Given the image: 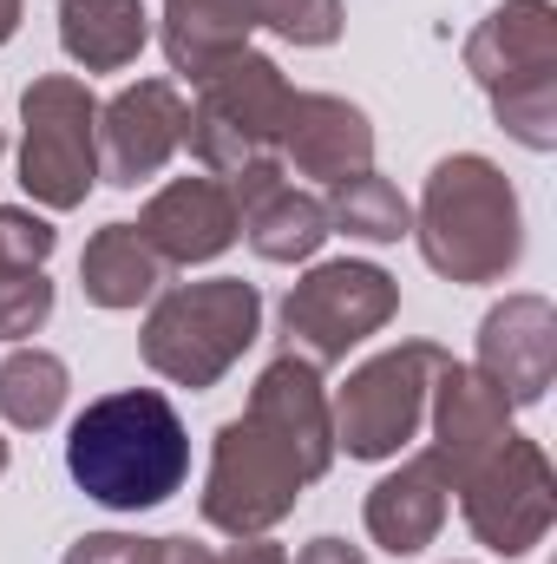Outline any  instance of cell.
<instances>
[{
  "label": "cell",
  "mask_w": 557,
  "mask_h": 564,
  "mask_svg": "<svg viewBox=\"0 0 557 564\" xmlns=\"http://www.w3.org/2000/svg\"><path fill=\"white\" fill-rule=\"evenodd\" d=\"M446 506H452V479H446L439 453L426 446V453H414L401 473H387V479L368 492L361 519H368V539H374L381 552L414 558V552H426V545L439 539Z\"/></svg>",
  "instance_id": "ac0fdd59"
},
{
  "label": "cell",
  "mask_w": 557,
  "mask_h": 564,
  "mask_svg": "<svg viewBox=\"0 0 557 564\" xmlns=\"http://www.w3.org/2000/svg\"><path fill=\"white\" fill-rule=\"evenodd\" d=\"M414 237L426 270L446 282H505L525 257V210L512 177L479 158V151H452L433 164L426 191L414 210Z\"/></svg>",
  "instance_id": "7a4b0ae2"
},
{
  "label": "cell",
  "mask_w": 557,
  "mask_h": 564,
  "mask_svg": "<svg viewBox=\"0 0 557 564\" xmlns=\"http://www.w3.org/2000/svg\"><path fill=\"white\" fill-rule=\"evenodd\" d=\"M210 564H288V552L270 545V539H237L223 558H210Z\"/></svg>",
  "instance_id": "f1b7e54d"
},
{
  "label": "cell",
  "mask_w": 557,
  "mask_h": 564,
  "mask_svg": "<svg viewBox=\"0 0 557 564\" xmlns=\"http://www.w3.org/2000/svg\"><path fill=\"white\" fill-rule=\"evenodd\" d=\"M466 73L485 86L492 119L525 144H557V7L551 0H499L472 40H466Z\"/></svg>",
  "instance_id": "277c9868"
},
{
  "label": "cell",
  "mask_w": 557,
  "mask_h": 564,
  "mask_svg": "<svg viewBox=\"0 0 557 564\" xmlns=\"http://www.w3.org/2000/svg\"><path fill=\"white\" fill-rule=\"evenodd\" d=\"M452 492H459V512H466L472 539H479L485 552H499V558H525L532 545H545V532H551V519H557L551 459H545V446L525 440L518 426H512L492 453H479V459L452 479Z\"/></svg>",
  "instance_id": "ba28073f"
},
{
  "label": "cell",
  "mask_w": 557,
  "mask_h": 564,
  "mask_svg": "<svg viewBox=\"0 0 557 564\" xmlns=\"http://www.w3.org/2000/svg\"><path fill=\"white\" fill-rule=\"evenodd\" d=\"M157 282H164V263L151 257V243L132 224H106L79 250V289L92 308H139Z\"/></svg>",
  "instance_id": "44dd1931"
},
{
  "label": "cell",
  "mask_w": 557,
  "mask_h": 564,
  "mask_svg": "<svg viewBox=\"0 0 557 564\" xmlns=\"http://www.w3.org/2000/svg\"><path fill=\"white\" fill-rule=\"evenodd\" d=\"M505 408H538L557 381V308L545 295H505L479 322V361H472Z\"/></svg>",
  "instance_id": "4fadbf2b"
},
{
  "label": "cell",
  "mask_w": 557,
  "mask_h": 564,
  "mask_svg": "<svg viewBox=\"0 0 557 564\" xmlns=\"http://www.w3.org/2000/svg\"><path fill=\"white\" fill-rule=\"evenodd\" d=\"M66 564H210L204 545L190 539H139V532H86Z\"/></svg>",
  "instance_id": "cb8c5ba5"
},
{
  "label": "cell",
  "mask_w": 557,
  "mask_h": 564,
  "mask_svg": "<svg viewBox=\"0 0 557 564\" xmlns=\"http://www.w3.org/2000/svg\"><path fill=\"white\" fill-rule=\"evenodd\" d=\"M446 361L452 355L433 348V341H401V348L361 361L341 381V394L328 401L335 453H348V459H394L426 421V394H433V375Z\"/></svg>",
  "instance_id": "30bf717a"
},
{
  "label": "cell",
  "mask_w": 557,
  "mask_h": 564,
  "mask_svg": "<svg viewBox=\"0 0 557 564\" xmlns=\"http://www.w3.org/2000/svg\"><path fill=\"white\" fill-rule=\"evenodd\" d=\"M151 40L144 0H66L59 7V46L86 73H119L132 66Z\"/></svg>",
  "instance_id": "ffe728a7"
},
{
  "label": "cell",
  "mask_w": 557,
  "mask_h": 564,
  "mask_svg": "<svg viewBox=\"0 0 557 564\" xmlns=\"http://www.w3.org/2000/svg\"><path fill=\"white\" fill-rule=\"evenodd\" d=\"M0 473H7V440H0Z\"/></svg>",
  "instance_id": "4dcf8cb0"
},
{
  "label": "cell",
  "mask_w": 557,
  "mask_h": 564,
  "mask_svg": "<svg viewBox=\"0 0 557 564\" xmlns=\"http://www.w3.org/2000/svg\"><path fill=\"white\" fill-rule=\"evenodd\" d=\"M73 394V375L53 348H13L0 361V421L20 433H46Z\"/></svg>",
  "instance_id": "603a6c76"
},
{
  "label": "cell",
  "mask_w": 557,
  "mask_h": 564,
  "mask_svg": "<svg viewBox=\"0 0 557 564\" xmlns=\"http://www.w3.org/2000/svg\"><path fill=\"white\" fill-rule=\"evenodd\" d=\"M132 230L151 243V257L171 263V270L217 263V257L237 243V204H230V184L210 177V171H197V177H171V184L139 210Z\"/></svg>",
  "instance_id": "5bb4252c"
},
{
  "label": "cell",
  "mask_w": 557,
  "mask_h": 564,
  "mask_svg": "<svg viewBox=\"0 0 557 564\" xmlns=\"http://www.w3.org/2000/svg\"><path fill=\"white\" fill-rule=\"evenodd\" d=\"M53 322V282L46 270H7L0 276V341H26Z\"/></svg>",
  "instance_id": "484cf974"
},
{
  "label": "cell",
  "mask_w": 557,
  "mask_h": 564,
  "mask_svg": "<svg viewBox=\"0 0 557 564\" xmlns=\"http://www.w3.org/2000/svg\"><path fill=\"white\" fill-rule=\"evenodd\" d=\"M295 86L282 79V66L270 53H237L223 59L210 79H197L190 99V126L184 144L210 177H230L243 164L282 158V119H288Z\"/></svg>",
  "instance_id": "5b68a950"
},
{
  "label": "cell",
  "mask_w": 557,
  "mask_h": 564,
  "mask_svg": "<svg viewBox=\"0 0 557 564\" xmlns=\"http://www.w3.org/2000/svg\"><path fill=\"white\" fill-rule=\"evenodd\" d=\"M250 33H256L250 0H164V26H157L171 73H184L190 86L210 79L223 59L250 53Z\"/></svg>",
  "instance_id": "d6986e66"
},
{
  "label": "cell",
  "mask_w": 557,
  "mask_h": 564,
  "mask_svg": "<svg viewBox=\"0 0 557 564\" xmlns=\"http://www.w3.org/2000/svg\"><path fill=\"white\" fill-rule=\"evenodd\" d=\"M321 210H328V230H341L354 243H401V237H414V204L374 164L341 177V184H328Z\"/></svg>",
  "instance_id": "7402d4cb"
},
{
  "label": "cell",
  "mask_w": 557,
  "mask_h": 564,
  "mask_svg": "<svg viewBox=\"0 0 557 564\" xmlns=\"http://www.w3.org/2000/svg\"><path fill=\"white\" fill-rule=\"evenodd\" d=\"M20 184L40 210H79L99 184V99L73 73L20 93Z\"/></svg>",
  "instance_id": "8992f818"
},
{
  "label": "cell",
  "mask_w": 557,
  "mask_h": 564,
  "mask_svg": "<svg viewBox=\"0 0 557 564\" xmlns=\"http://www.w3.org/2000/svg\"><path fill=\"white\" fill-rule=\"evenodd\" d=\"M250 20L282 33L288 46H328V40H341V0H250Z\"/></svg>",
  "instance_id": "d4e9b609"
},
{
  "label": "cell",
  "mask_w": 557,
  "mask_h": 564,
  "mask_svg": "<svg viewBox=\"0 0 557 564\" xmlns=\"http://www.w3.org/2000/svg\"><path fill=\"white\" fill-rule=\"evenodd\" d=\"M13 26H20V0H0V46L13 40Z\"/></svg>",
  "instance_id": "f546056e"
},
{
  "label": "cell",
  "mask_w": 557,
  "mask_h": 564,
  "mask_svg": "<svg viewBox=\"0 0 557 564\" xmlns=\"http://www.w3.org/2000/svg\"><path fill=\"white\" fill-rule=\"evenodd\" d=\"M302 486H315V479L295 459V446L243 408L210 446V473H204L197 506H204V525H217L230 539H263L295 512Z\"/></svg>",
  "instance_id": "52a82bcc"
},
{
  "label": "cell",
  "mask_w": 557,
  "mask_h": 564,
  "mask_svg": "<svg viewBox=\"0 0 557 564\" xmlns=\"http://www.w3.org/2000/svg\"><path fill=\"white\" fill-rule=\"evenodd\" d=\"M426 414H433V453H439L446 479H459L479 453H492V446L512 433L505 394H499L479 368H466V361H446V368L433 375Z\"/></svg>",
  "instance_id": "e0dca14e"
},
{
  "label": "cell",
  "mask_w": 557,
  "mask_h": 564,
  "mask_svg": "<svg viewBox=\"0 0 557 564\" xmlns=\"http://www.w3.org/2000/svg\"><path fill=\"white\" fill-rule=\"evenodd\" d=\"M250 414L263 426H276L282 440L295 446V459L308 466V479H321L335 466V414H328V388L321 368L302 355H276L256 388H250Z\"/></svg>",
  "instance_id": "2e32d148"
},
{
  "label": "cell",
  "mask_w": 557,
  "mask_h": 564,
  "mask_svg": "<svg viewBox=\"0 0 557 564\" xmlns=\"http://www.w3.org/2000/svg\"><path fill=\"white\" fill-rule=\"evenodd\" d=\"M53 243H59V230H53L46 217L0 204V276H7V270H40V263L53 257Z\"/></svg>",
  "instance_id": "4316f807"
},
{
  "label": "cell",
  "mask_w": 557,
  "mask_h": 564,
  "mask_svg": "<svg viewBox=\"0 0 557 564\" xmlns=\"http://www.w3.org/2000/svg\"><path fill=\"white\" fill-rule=\"evenodd\" d=\"M282 158L295 164V177L341 184L374 164V126L361 106H348L335 93H295L288 119H282Z\"/></svg>",
  "instance_id": "9a60e30c"
},
{
  "label": "cell",
  "mask_w": 557,
  "mask_h": 564,
  "mask_svg": "<svg viewBox=\"0 0 557 564\" xmlns=\"http://www.w3.org/2000/svg\"><path fill=\"white\" fill-rule=\"evenodd\" d=\"M66 473L112 512H151L190 479V433L157 388H125L73 421Z\"/></svg>",
  "instance_id": "6da1fadb"
},
{
  "label": "cell",
  "mask_w": 557,
  "mask_h": 564,
  "mask_svg": "<svg viewBox=\"0 0 557 564\" xmlns=\"http://www.w3.org/2000/svg\"><path fill=\"white\" fill-rule=\"evenodd\" d=\"M394 315H401V282L387 276L381 263H354V257L315 263L308 276L282 295L288 355H302L315 368L348 361V348H361L368 335H381Z\"/></svg>",
  "instance_id": "9c48e42d"
},
{
  "label": "cell",
  "mask_w": 557,
  "mask_h": 564,
  "mask_svg": "<svg viewBox=\"0 0 557 564\" xmlns=\"http://www.w3.org/2000/svg\"><path fill=\"white\" fill-rule=\"evenodd\" d=\"M263 335V295L243 276H210V282H177L151 302L139 328V355L151 375H164L171 388H217L250 341Z\"/></svg>",
  "instance_id": "3957f363"
},
{
  "label": "cell",
  "mask_w": 557,
  "mask_h": 564,
  "mask_svg": "<svg viewBox=\"0 0 557 564\" xmlns=\"http://www.w3.org/2000/svg\"><path fill=\"white\" fill-rule=\"evenodd\" d=\"M295 564H368V558H361V545H348V539H308V545L295 552Z\"/></svg>",
  "instance_id": "83f0119b"
},
{
  "label": "cell",
  "mask_w": 557,
  "mask_h": 564,
  "mask_svg": "<svg viewBox=\"0 0 557 564\" xmlns=\"http://www.w3.org/2000/svg\"><path fill=\"white\" fill-rule=\"evenodd\" d=\"M190 106L171 79H139L99 106V177L119 191L151 184L177 151H184Z\"/></svg>",
  "instance_id": "8fae6325"
},
{
  "label": "cell",
  "mask_w": 557,
  "mask_h": 564,
  "mask_svg": "<svg viewBox=\"0 0 557 564\" xmlns=\"http://www.w3.org/2000/svg\"><path fill=\"white\" fill-rule=\"evenodd\" d=\"M230 184V204H237V237H250V250L263 263H308L335 230H328V210L321 197L295 191L282 158H263V164H243L223 177Z\"/></svg>",
  "instance_id": "7c38bea8"
}]
</instances>
